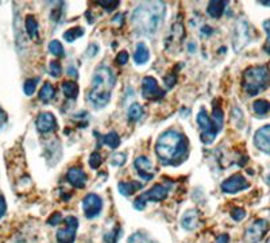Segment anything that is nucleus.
Returning <instances> with one entry per match:
<instances>
[{"instance_id":"obj_1","label":"nucleus","mask_w":270,"mask_h":243,"mask_svg":"<svg viewBox=\"0 0 270 243\" xmlns=\"http://www.w3.org/2000/svg\"><path fill=\"white\" fill-rule=\"evenodd\" d=\"M155 153L162 165H180L188 154V141L176 130H169L158 138Z\"/></svg>"},{"instance_id":"obj_2","label":"nucleus","mask_w":270,"mask_h":243,"mask_svg":"<svg viewBox=\"0 0 270 243\" xmlns=\"http://www.w3.org/2000/svg\"><path fill=\"white\" fill-rule=\"evenodd\" d=\"M166 8L162 1H146L134 10L131 23L138 34L153 36L162 25Z\"/></svg>"},{"instance_id":"obj_3","label":"nucleus","mask_w":270,"mask_h":243,"mask_svg":"<svg viewBox=\"0 0 270 243\" xmlns=\"http://www.w3.org/2000/svg\"><path fill=\"white\" fill-rule=\"evenodd\" d=\"M115 73L108 66L97 68L92 79L91 89L87 92V100L95 108H103L111 100V92L115 85Z\"/></svg>"},{"instance_id":"obj_4","label":"nucleus","mask_w":270,"mask_h":243,"mask_svg":"<svg viewBox=\"0 0 270 243\" xmlns=\"http://www.w3.org/2000/svg\"><path fill=\"white\" fill-rule=\"evenodd\" d=\"M270 85V69L268 66H251L243 73L242 86L249 96H255Z\"/></svg>"},{"instance_id":"obj_5","label":"nucleus","mask_w":270,"mask_h":243,"mask_svg":"<svg viewBox=\"0 0 270 243\" xmlns=\"http://www.w3.org/2000/svg\"><path fill=\"white\" fill-rule=\"evenodd\" d=\"M168 198V188L163 187L161 184H155L149 191L139 195L135 202H134V207L142 211L146 208V202H162Z\"/></svg>"},{"instance_id":"obj_6","label":"nucleus","mask_w":270,"mask_h":243,"mask_svg":"<svg viewBox=\"0 0 270 243\" xmlns=\"http://www.w3.org/2000/svg\"><path fill=\"white\" fill-rule=\"evenodd\" d=\"M196 121H197V124H199L200 128H201V141H203L204 143H207V145L212 143L215 137H216V134L219 131H218V128L215 126L214 121L208 117V114H207V111H205L204 108L200 110V112L197 114V118H196Z\"/></svg>"},{"instance_id":"obj_7","label":"nucleus","mask_w":270,"mask_h":243,"mask_svg":"<svg viewBox=\"0 0 270 243\" xmlns=\"http://www.w3.org/2000/svg\"><path fill=\"white\" fill-rule=\"evenodd\" d=\"M185 38V29L181 20H177L172 25V29L169 31L168 37L165 40V47L170 53H176L180 50V47L183 45V40Z\"/></svg>"},{"instance_id":"obj_8","label":"nucleus","mask_w":270,"mask_h":243,"mask_svg":"<svg viewBox=\"0 0 270 243\" xmlns=\"http://www.w3.org/2000/svg\"><path fill=\"white\" fill-rule=\"evenodd\" d=\"M78 228V220L75 216L65 219V227L57 231V243H73L76 239V231Z\"/></svg>"},{"instance_id":"obj_9","label":"nucleus","mask_w":270,"mask_h":243,"mask_svg":"<svg viewBox=\"0 0 270 243\" xmlns=\"http://www.w3.org/2000/svg\"><path fill=\"white\" fill-rule=\"evenodd\" d=\"M250 42V27L246 20H239L235 26L232 46L235 51H240Z\"/></svg>"},{"instance_id":"obj_10","label":"nucleus","mask_w":270,"mask_h":243,"mask_svg":"<svg viewBox=\"0 0 270 243\" xmlns=\"http://www.w3.org/2000/svg\"><path fill=\"white\" fill-rule=\"evenodd\" d=\"M269 230V223L265 219H258L250 226L245 233V243H258Z\"/></svg>"},{"instance_id":"obj_11","label":"nucleus","mask_w":270,"mask_h":243,"mask_svg":"<svg viewBox=\"0 0 270 243\" xmlns=\"http://www.w3.org/2000/svg\"><path fill=\"white\" fill-rule=\"evenodd\" d=\"M142 96L148 100H159L165 96V91L159 88L154 77L148 76L142 80Z\"/></svg>"},{"instance_id":"obj_12","label":"nucleus","mask_w":270,"mask_h":243,"mask_svg":"<svg viewBox=\"0 0 270 243\" xmlns=\"http://www.w3.org/2000/svg\"><path fill=\"white\" fill-rule=\"evenodd\" d=\"M82 208L88 219H95L102 212L103 200L95 193H89L82 200Z\"/></svg>"},{"instance_id":"obj_13","label":"nucleus","mask_w":270,"mask_h":243,"mask_svg":"<svg viewBox=\"0 0 270 243\" xmlns=\"http://www.w3.org/2000/svg\"><path fill=\"white\" fill-rule=\"evenodd\" d=\"M249 187L250 184L246 181V178L242 174H234L222 182V191L226 193H236L243 189H247Z\"/></svg>"},{"instance_id":"obj_14","label":"nucleus","mask_w":270,"mask_h":243,"mask_svg":"<svg viewBox=\"0 0 270 243\" xmlns=\"http://www.w3.org/2000/svg\"><path fill=\"white\" fill-rule=\"evenodd\" d=\"M36 124L37 128H38V131L43 132V134L54 131L57 128L56 118H54V115L50 114V112H42V114H39L38 118H37Z\"/></svg>"},{"instance_id":"obj_15","label":"nucleus","mask_w":270,"mask_h":243,"mask_svg":"<svg viewBox=\"0 0 270 243\" xmlns=\"http://www.w3.org/2000/svg\"><path fill=\"white\" fill-rule=\"evenodd\" d=\"M134 166L137 169L138 174L143 178V180H152L154 177V169L153 165H152V162L149 160L148 157H145V156H141V157H138L134 162Z\"/></svg>"},{"instance_id":"obj_16","label":"nucleus","mask_w":270,"mask_h":243,"mask_svg":"<svg viewBox=\"0 0 270 243\" xmlns=\"http://www.w3.org/2000/svg\"><path fill=\"white\" fill-rule=\"evenodd\" d=\"M254 143L261 152L270 153V124L257 130L254 135Z\"/></svg>"},{"instance_id":"obj_17","label":"nucleus","mask_w":270,"mask_h":243,"mask_svg":"<svg viewBox=\"0 0 270 243\" xmlns=\"http://www.w3.org/2000/svg\"><path fill=\"white\" fill-rule=\"evenodd\" d=\"M67 178L73 187L80 188V189L85 187V184H87V174L81 167H71L67 173Z\"/></svg>"},{"instance_id":"obj_18","label":"nucleus","mask_w":270,"mask_h":243,"mask_svg":"<svg viewBox=\"0 0 270 243\" xmlns=\"http://www.w3.org/2000/svg\"><path fill=\"white\" fill-rule=\"evenodd\" d=\"M199 211L197 209H188L187 212L184 213L183 219H181V224L185 230L192 231L197 227L199 224Z\"/></svg>"},{"instance_id":"obj_19","label":"nucleus","mask_w":270,"mask_h":243,"mask_svg":"<svg viewBox=\"0 0 270 243\" xmlns=\"http://www.w3.org/2000/svg\"><path fill=\"white\" fill-rule=\"evenodd\" d=\"M143 188V182L139 181H120L117 184V189L123 196H131L139 189Z\"/></svg>"},{"instance_id":"obj_20","label":"nucleus","mask_w":270,"mask_h":243,"mask_svg":"<svg viewBox=\"0 0 270 243\" xmlns=\"http://www.w3.org/2000/svg\"><path fill=\"white\" fill-rule=\"evenodd\" d=\"M227 1H219V0H212L209 1L208 7H207V12L209 16H212L215 19H218L223 15V12L226 10Z\"/></svg>"},{"instance_id":"obj_21","label":"nucleus","mask_w":270,"mask_h":243,"mask_svg":"<svg viewBox=\"0 0 270 243\" xmlns=\"http://www.w3.org/2000/svg\"><path fill=\"white\" fill-rule=\"evenodd\" d=\"M150 58V53H149L148 46L145 45L143 42L138 43L137 45V50L134 53V61L137 62L138 65H143L146 64Z\"/></svg>"},{"instance_id":"obj_22","label":"nucleus","mask_w":270,"mask_h":243,"mask_svg":"<svg viewBox=\"0 0 270 243\" xmlns=\"http://www.w3.org/2000/svg\"><path fill=\"white\" fill-rule=\"evenodd\" d=\"M56 96V89H54V86L51 85L50 82H45L43 86L41 88V91H39V99H41L43 103H49L54 99Z\"/></svg>"},{"instance_id":"obj_23","label":"nucleus","mask_w":270,"mask_h":243,"mask_svg":"<svg viewBox=\"0 0 270 243\" xmlns=\"http://www.w3.org/2000/svg\"><path fill=\"white\" fill-rule=\"evenodd\" d=\"M62 91L68 99H76L78 96V85L75 81H65L62 84Z\"/></svg>"},{"instance_id":"obj_24","label":"nucleus","mask_w":270,"mask_h":243,"mask_svg":"<svg viewBox=\"0 0 270 243\" xmlns=\"http://www.w3.org/2000/svg\"><path fill=\"white\" fill-rule=\"evenodd\" d=\"M26 30L29 33V37L36 40L38 37V22L33 15L26 16Z\"/></svg>"},{"instance_id":"obj_25","label":"nucleus","mask_w":270,"mask_h":243,"mask_svg":"<svg viewBox=\"0 0 270 243\" xmlns=\"http://www.w3.org/2000/svg\"><path fill=\"white\" fill-rule=\"evenodd\" d=\"M253 110L257 115H261L264 117L268 112L270 111V103L268 100H264V99H260V100L254 101L253 104Z\"/></svg>"},{"instance_id":"obj_26","label":"nucleus","mask_w":270,"mask_h":243,"mask_svg":"<svg viewBox=\"0 0 270 243\" xmlns=\"http://www.w3.org/2000/svg\"><path fill=\"white\" fill-rule=\"evenodd\" d=\"M128 121L131 122H137L139 121L141 118H142L143 115V108L141 104H138V103H134V104H131L130 106V108H128Z\"/></svg>"},{"instance_id":"obj_27","label":"nucleus","mask_w":270,"mask_h":243,"mask_svg":"<svg viewBox=\"0 0 270 243\" xmlns=\"http://www.w3.org/2000/svg\"><path fill=\"white\" fill-rule=\"evenodd\" d=\"M102 138L103 142H104L107 146L111 147V149H116V147L120 145V138H119V135H117L115 131L108 132L106 135H103Z\"/></svg>"},{"instance_id":"obj_28","label":"nucleus","mask_w":270,"mask_h":243,"mask_svg":"<svg viewBox=\"0 0 270 243\" xmlns=\"http://www.w3.org/2000/svg\"><path fill=\"white\" fill-rule=\"evenodd\" d=\"M82 36H84L82 27H73V29H69V30L64 33V38L67 42H75L78 37Z\"/></svg>"},{"instance_id":"obj_29","label":"nucleus","mask_w":270,"mask_h":243,"mask_svg":"<svg viewBox=\"0 0 270 243\" xmlns=\"http://www.w3.org/2000/svg\"><path fill=\"white\" fill-rule=\"evenodd\" d=\"M49 50L53 56L56 57H62L64 56V47H62L61 42L60 40H51L50 43H49Z\"/></svg>"},{"instance_id":"obj_30","label":"nucleus","mask_w":270,"mask_h":243,"mask_svg":"<svg viewBox=\"0 0 270 243\" xmlns=\"http://www.w3.org/2000/svg\"><path fill=\"white\" fill-rule=\"evenodd\" d=\"M127 243H155V242H154V241H152V239L149 238L148 235H145V234L135 233V234H133L130 238H128Z\"/></svg>"},{"instance_id":"obj_31","label":"nucleus","mask_w":270,"mask_h":243,"mask_svg":"<svg viewBox=\"0 0 270 243\" xmlns=\"http://www.w3.org/2000/svg\"><path fill=\"white\" fill-rule=\"evenodd\" d=\"M97 4L102 5L103 8L106 11H108V12H111V11H114L115 8L119 7L120 1H119V0H102V1H97Z\"/></svg>"},{"instance_id":"obj_32","label":"nucleus","mask_w":270,"mask_h":243,"mask_svg":"<svg viewBox=\"0 0 270 243\" xmlns=\"http://www.w3.org/2000/svg\"><path fill=\"white\" fill-rule=\"evenodd\" d=\"M120 234H122V228L116 227L114 231L111 233H108L104 235V239H106V242L107 243H116L117 239L120 238Z\"/></svg>"},{"instance_id":"obj_33","label":"nucleus","mask_w":270,"mask_h":243,"mask_svg":"<svg viewBox=\"0 0 270 243\" xmlns=\"http://www.w3.org/2000/svg\"><path fill=\"white\" fill-rule=\"evenodd\" d=\"M37 88V80L36 79H29V80L25 81V85H23V91L27 96H31L34 92H36Z\"/></svg>"},{"instance_id":"obj_34","label":"nucleus","mask_w":270,"mask_h":243,"mask_svg":"<svg viewBox=\"0 0 270 243\" xmlns=\"http://www.w3.org/2000/svg\"><path fill=\"white\" fill-rule=\"evenodd\" d=\"M126 162V154L124 153H115L111 160H110V163L114 165V166H122Z\"/></svg>"},{"instance_id":"obj_35","label":"nucleus","mask_w":270,"mask_h":243,"mask_svg":"<svg viewBox=\"0 0 270 243\" xmlns=\"http://www.w3.org/2000/svg\"><path fill=\"white\" fill-rule=\"evenodd\" d=\"M102 165V156L99 153H92L91 157H89V166L92 169H97V167Z\"/></svg>"},{"instance_id":"obj_36","label":"nucleus","mask_w":270,"mask_h":243,"mask_svg":"<svg viewBox=\"0 0 270 243\" xmlns=\"http://www.w3.org/2000/svg\"><path fill=\"white\" fill-rule=\"evenodd\" d=\"M62 73L61 64L58 61H51L50 62V75L53 77H60Z\"/></svg>"},{"instance_id":"obj_37","label":"nucleus","mask_w":270,"mask_h":243,"mask_svg":"<svg viewBox=\"0 0 270 243\" xmlns=\"http://www.w3.org/2000/svg\"><path fill=\"white\" fill-rule=\"evenodd\" d=\"M246 216V211L243 209V208L240 207H236L234 208L232 211H231V218L234 219V220H236V222H240V220H243Z\"/></svg>"},{"instance_id":"obj_38","label":"nucleus","mask_w":270,"mask_h":243,"mask_svg":"<svg viewBox=\"0 0 270 243\" xmlns=\"http://www.w3.org/2000/svg\"><path fill=\"white\" fill-rule=\"evenodd\" d=\"M176 75L174 73H170V75H168V76L163 77V82H165V85H166V88L168 89H170V88H173V85L176 84Z\"/></svg>"},{"instance_id":"obj_39","label":"nucleus","mask_w":270,"mask_h":243,"mask_svg":"<svg viewBox=\"0 0 270 243\" xmlns=\"http://www.w3.org/2000/svg\"><path fill=\"white\" fill-rule=\"evenodd\" d=\"M128 61V53L127 51H120L116 56V62L119 65H124Z\"/></svg>"},{"instance_id":"obj_40","label":"nucleus","mask_w":270,"mask_h":243,"mask_svg":"<svg viewBox=\"0 0 270 243\" xmlns=\"http://www.w3.org/2000/svg\"><path fill=\"white\" fill-rule=\"evenodd\" d=\"M61 220H62L61 213L54 212L53 215H51V218L47 220V223H49L50 226H56V224H60V222H61Z\"/></svg>"},{"instance_id":"obj_41","label":"nucleus","mask_w":270,"mask_h":243,"mask_svg":"<svg viewBox=\"0 0 270 243\" xmlns=\"http://www.w3.org/2000/svg\"><path fill=\"white\" fill-rule=\"evenodd\" d=\"M97 51H99V46H97L96 43H91V45L88 46V49H87V56L88 57L96 56Z\"/></svg>"},{"instance_id":"obj_42","label":"nucleus","mask_w":270,"mask_h":243,"mask_svg":"<svg viewBox=\"0 0 270 243\" xmlns=\"http://www.w3.org/2000/svg\"><path fill=\"white\" fill-rule=\"evenodd\" d=\"M230 242V237L227 235V234H222V235H219L218 238H216V241H215V243H229Z\"/></svg>"},{"instance_id":"obj_43","label":"nucleus","mask_w":270,"mask_h":243,"mask_svg":"<svg viewBox=\"0 0 270 243\" xmlns=\"http://www.w3.org/2000/svg\"><path fill=\"white\" fill-rule=\"evenodd\" d=\"M5 122H7V114L0 108V128L3 127V124H4Z\"/></svg>"},{"instance_id":"obj_44","label":"nucleus","mask_w":270,"mask_h":243,"mask_svg":"<svg viewBox=\"0 0 270 243\" xmlns=\"http://www.w3.org/2000/svg\"><path fill=\"white\" fill-rule=\"evenodd\" d=\"M4 212H5V202H4V199L0 196V218L4 215Z\"/></svg>"},{"instance_id":"obj_45","label":"nucleus","mask_w":270,"mask_h":243,"mask_svg":"<svg viewBox=\"0 0 270 243\" xmlns=\"http://www.w3.org/2000/svg\"><path fill=\"white\" fill-rule=\"evenodd\" d=\"M264 29H265L266 34H268V37H269V40H270V19L264 22Z\"/></svg>"},{"instance_id":"obj_46","label":"nucleus","mask_w":270,"mask_h":243,"mask_svg":"<svg viewBox=\"0 0 270 243\" xmlns=\"http://www.w3.org/2000/svg\"><path fill=\"white\" fill-rule=\"evenodd\" d=\"M68 73H69V75H71L72 77H77V76H78V75H77V71H76V69H75V68H73V66H69V68H68Z\"/></svg>"},{"instance_id":"obj_47","label":"nucleus","mask_w":270,"mask_h":243,"mask_svg":"<svg viewBox=\"0 0 270 243\" xmlns=\"http://www.w3.org/2000/svg\"><path fill=\"white\" fill-rule=\"evenodd\" d=\"M203 34H208V36H211V34H212V29H211V27H209V26H204L203 27Z\"/></svg>"},{"instance_id":"obj_48","label":"nucleus","mask_w":270,"mask_h":243,"mask_svg":"<svg viewBox=\"0 0 270 243\" xmlns=\"http://www.w3.org/2000/svg\"><path fill=\"white\" fill-rule=\"evenodd\" d=\"M265 50L268 51V53H269V54H270V40H268V43H266V45H265Z\"/></svg>"},{"instance_id":"obj_49","label":"nucleus","mask_w":270,"mask_h":243,"mask_svg":"<svg viewBox=\"0 0 270 243\" xmlns=\"http://www.w3.org/2000/svg\"><path fill=\"white\" fill-rule=\"evenodd\" d=\"M261 4H262V5H270V1H268V0H266V1H261Z\"/></svg>"},{"instance_id":"obj_50","label":"nucleus","mask_w":270,"mask_h":243,"mask_svg":"<svg viewBox=\"0 0 270 243\" xmlns=\"http://www.w3.org/2000/svg\"><path fill=\"white\" fill-rule=\"evenodd\" d=\"M266 243H270V237H269V238H268V241H266Z\"/></svg>"},{"instance_id":"obj_51","label":"nucleus","mask_w":270,"mask_h":243,"mask_svg":"<svg viewBox=\"0 0 270 243\" xmlns=\"http://www.w3.org/2000/svg\"><path fill=\"white\" fill-rule=\"evenodd\" d=\"M268 181H269V182H270V174H269V177H268Z\"/></svg>"}]
</instances>
